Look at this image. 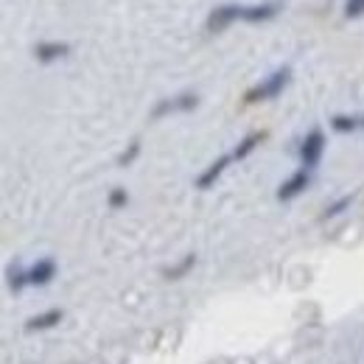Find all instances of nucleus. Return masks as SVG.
Segmentation results:
<instances>
[{
    "label": "nucleus",
    "instance_id": "1",
    "mask_svg": "<svg viewBox=\"0 0 364 364\" xmlns=\"http://www.w3.org/2000/svg\"><path fill=\"white\" fill-rule=\"evenodd\" d=\"M291 82V65H283L272 70L269 76H264L258 85H252L250 90L244 92V104H261V101H272L280 92L289 87Z\"/></svg>",
    "mask_w": 364,
    "mask_h": 364
},
{
    "label": "nucleus",
    "instance_id": "2",
    "mask_svg": "<svg viewBox=\"0 0 364 364\" xmlns=\"http://www.w3.org/2000/svg\"><path fill=\"white\" fill-rule=\"evenodd\" d=\"M199 107V95L196 92H180V95H174V98H160L157 104H154V109H151V121H160V118H166V115H174V112H191V109H196Z\"/></svg>",
    "mask_w": 364,
    "mask_h": 364
},
{
    "label": "nucleus",
    "instance_id": "3",
    "mask_svg": "<svg viewBox=\"0 0 364 364\" xmlns=\"http://www.w3.org/2000/svg\"><path fill=\"white\" fill-rule=\"evenodd\" d=\"M322 154H325V132L319 127H314L309 135L303 137V143H300V163H303V168L314 171L322 163Z\"/></svg>",
    "mask_w": 364,
    "mask_h": 364
},
{
    "label": "nucleus",
    "instance_id": "4",
    "mask_svg": "<svg viewBox=\"0 0 364 364\" xmlns=\"http://www.w3.org/2000/svg\"><path fill=\"white\" fill-rule=\"evenodd\" d=\"M235 20H244V6H241V3L216 6V9L208 14V31H210V34H219V31H225L228 26H232Z\"/></svg>",
    "mask_w": 364,
    "mask_h": 364
},
{
    "label": "nucleus",
    "instance_id": "5",
    "mask_svg": "<svg viewBox=\"0 0 364 364\" xmlns=\"http://www.w3.org/2000/svg\"><path fill=\"white\" fill-rule=\"evenodd\" d=\"M311 185V171L309 168H297L289 180L280 182V188H277V202H291V199H297L300 193H306V188Z\"/></svg>",
    "mask_w": 364,
    "mask_h": 364
},
{
    "label": "nucleus",
    "instance_id": "6",
    "mask_svg": "<svg viewBox=\"0 0 364 364\" xmlns=\"http://www.w3.org/2000/svg\"><path fill=\"white\" fill-rule=\"evenodd\" d=\"M230 163H235V160H232V154H222V157H216V160H213V163H210V166H208V168H205V171L196 177V182H193V185H196L199 191H210V188L219 182V177L228 171Z\"/></svg>",
    "mask_w": 364,
    "mask_h": 364
},
{
    "label": "nucleus",
    "instance_id": "7",
    "mask_svg": "<svg viewBox=\"0 0 364 364\" xmlns=\"http://www.w3.org/2000/svg\"><path fill=\"white\" fill-rule=\"evenodd\" d=\"M53 277H56V261L53 258H40L34 267H28V283L37 286V289L48 286Z\"/></svg>",
    "mask_w": 364,
    "mask_h": 364
},
{
    "label": "nucleus",
    "instance_id": "8",
    "mask_svg": "<svg viewBox=\"0 0 364 364\" xmlns=\"http://www.w3.org/2000/svg\"><path fill=\"white\" fill-rule=\"evenodd\" d=\"M62 319H65V311H62V309H48V311H40V314L26 319V331H28V333H34V331H50V328H56Z\"/></svg>",
    "mask_w": 364,
    "mask_h": 364
},
{
    "label": "nucleus",
    "instance_id": "9",
    "mask_svg": "<svg viewBox=\"0 0 364 364\" xmlns=\"http://www.w3.org/2000/svg\"><path fill=\"white\" fill-rule=\"evenodd\" d=\"M68 53H70V46H68V43H56V40L37 43V48H34V56H37V62H43V65H50V62H56V59H65Z\"/></svg>",
    "mask_w": 364,
    "mask_h": 364
},
{
    "label": "nucleus",
    "instance_id": "10",
    "mask_svg": "<svg viewBox=\"0 0 364 364\" xmlns=\"http://www.w3.org/2000/svg\"><path fill=\"white\" fill-rule=\"evenodd\" d=\"M280 11V3H255L244 6V23H267Z\"/></svg>",
    "mask_w": 364,
    "mask_h": 364
},
{
    "label": "nucleus",
    "instance_id": "11",
    "mask_svg": "<svg viewBox=\"0 0 364 364\" xmlns=\"http://www.w3.org/2000/svg\"><path fill=\"white\" fill-rule=\"evenodd\" d=\"M267 140V132H250V135H244L238 140V146L230 151L232 154V160H244V157H250L261 143Z\"/></svg>",
    "mask_w": 364,
    "mask_h": 364
},
{
    "label": "nucleus",
    "instance_id": "12",
    "mask_svg": "<svg viewBox=\"0 0 364 364\" xmlns=\"http://www.w3.org/2000/svg\"><path fill=\"white\" fill-rule=\"evenodd\" d=\"M331 129L333 132H339V135H350V132H356V129H362V118L359 115H333L331 118Z\"/></svg>",
    "mask_w": 364,
    "mask_h": 364
},
{
    "label": "nucleus",
    "instance_id": "13",
    "mask_svg": "<svg viewBox=\"0 0 364 364\" xmlns=\"http://www.w3.org/2000/svg\"><path fill=\"white\" fill-rule=\"evenodd\" d=\"M6 280H9V289H11L14 294H20L26 286H31V283H28V269H23L20 264H11V267H9Z\"/></svg>",
    "mask_w": 364,
    "mask_h": 364
},
{
    "label": "nucleus",
    "instance_id": "14",
    "mask_svg": "<svg viewBox=\"0 0 364 364\" xmlns=\"http://www.w3.org/2000/svg\"><path fill=\"white\" fill-rule=\"evenodd\" d=\"M353 202H356V193H345V196H339L336 202H331V205L322 210V219L328 222V219H336V216H342V213H345V210H348Z\"/></svg>",
    "mask_w": 364,
    "mask_h": 364
},
{
    "label": "nucleus",
    "instance_id": "15",
    "mask_svg": "<svg viewBox=\"0 0 364 364\" xmlns=\"http://www.w3.org/2000/svg\"><path fill=\"white\" fill-rule=\"evenodd\" d=\"M193 267H196V255H193V252H188V255L182 258L177 267H171V269H163V277H166V280H180V277H185V274L191 272Z\"/></svg>",
    "mask_w": 364,
    "mask_h": 364
},
{
    "label": "nucleus",
    "instance_id": "16",
    "mask_svg": "<svg viewBox=\"0 0 364 364\" xmlns=\"http://www.w3.org/2000/svg\"><path fill=\"white\" fill-rule=\"evenodd\" d=\"M137 157H140V140H132V143L118 154V168H129Z\"/></svg>",
    "mask_w": 364,
    "mask_h": 364
},
{
    "label": "nucleus",
    "instance_id": "17",
    "mask_svg": "<svg viewBox=\"0 0 364 364\" xmlns=\"http://www.w3.org/2000/svg\"><path fill=\"white\" fill-rule=\"evenodd\" d=\"M127 202H129V193H127V188H112V191H109V196H107V205H109L112 210H121V208H127Z\"/></svg>",
    "mask_w": 364,
    "mask_h": 364
},
{
    "label": "nucleus",
    "instance_id": "18",
    "mask_svg": "<svg viewBox=\"0 0 364 364\" xmlns=\"http://www.w3.org/2000/svg\"><path fill=\"white\" fill-rule=\"evenodd\" d=\"M364 14V0H348L345 3V17L353 20V17H362Z\"/></svg>",
    "mask_w": 364,
    "mask_h": 364
},
{
    "label": "nucleus",
    "instance_id": "19",
    "mask_svg": "<svg viewBox=\"0 0 364 364\" xmlns=\"http://www.w3.org/2000/svg\"><path fill=\"white\" fill-rule=\"evenodd\" d=\"M362 129H364V115H362Z\"/></svg>",
    "mask_w": 364,
    "mask_h": 364
}]
</instances>
